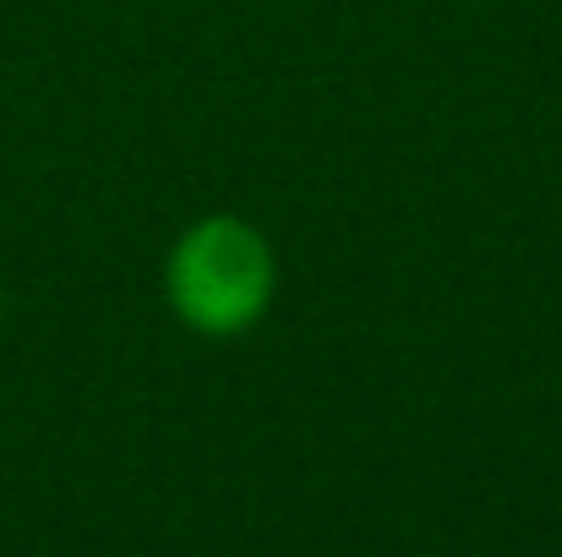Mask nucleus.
<instances>
[{
    "mask_svg": "<svg viewBox=\"0 0 562 557\" xmlns=\"http://www.w3.org/2000/svg\"><path fill=\"white\" fill-rule=\"evenodd\" d=\"M0 318H5V285H0Z\"/></svg>",
    "mask_w": 562,
    "mask_h": 557,
    "instance_id": "2",
    "label": "nucleus"
},
{
    "mask_svg": "<svg viewBox=\"0 0 562 557\" xmlns=\"http://www.w3.org/2000/svg\"><path fill=\"white\" fill-rule=\"evenodd\" d=\"M279 296L273 241L240 213H202L165 257V307L196 339H235Z\"/></svg>",
    "mask_w": 562,
    "mask_h": 557,
    "instance_id": "1",
    "label": "nucleus"
}]
</instances>
